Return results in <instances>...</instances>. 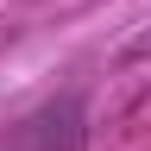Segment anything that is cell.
Segmentation results:
<instances>
[{"label":"cell","instance_id":"obj_1","mask_svg":"<svg viewBox=\"0 0 151 151\" xmlns=\"http://www.w3.org/2000/svg\"><path fill=\"white\" fill-rule=\"evenodd\" d=\"M82 139H88V101L57 94L0 132V151H82Z\"/></svg>","mask_w":151,"mask_h":151}]
</instances>
